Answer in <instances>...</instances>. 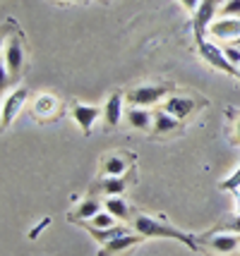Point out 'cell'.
<instances>
[{
  "label": "cell",
  "instance_id": "obj_6",
  "mask_svg": "<svg viewBox=\"0 0 240 256\" xmlns=\"http://www.w3.org/2000/svg\"><path fill=\"white\" fill-rule=\"evenodd\" d=\"M173 91V84L171 82H161V84H147V86H137V89L127 91L125 98L130 106H142V108H147V106H154V103H159L163 96H168Z\"/></svg>",
  "mask_w": 240,
  "mask_h": 256
},
{
  "label": "cell",
  "instance_id": "obj_10",
  "mask_svg": "<svg viewBox=\"0 0 240 256\" xmlns=\"http://www.w3.org/2000/svg\"><path fill=\"white\" fill-rule=\"evenodd\" d=\"M221 10V0H202L197 12L192 14V34L194 41H202L206 38V29L209 24L216 20V12Z\"/></svg>",
  "mask_w": 240,
  "mask_h": 256
},
{
  "label": "cell",
  "instance_id": "obj_28",
  "mask_svg": "<svg viewBox=\"0 0 240 256\" xmlns=\"http://www.w3.org/2000/svg\"><path fill=\"white\" fill-rule=\"evenodd\" d=\"M53 2H92V0H53Z\"/></svg>",
  "mask_w": 240,
  "mask_h": 256
},
{
  "label": "cell",
  "instance_id": "obj_24",
  "mask_svg": "<svg viewBox=\"0 0 240 256\" xmlns=\"http://www.w3.org/2000/svg\"><path fill=\"white\" fill-rule=\"evenodd\" d=\"M218 12L221 17H240V0H226Z\"/></svg>",
  "mask_w": 240,
  "mask_h": 256
},
{
  "label": "cell",
  "instance_id": "obj_2",
  "mask_svg": "<svg viewBox=\"0 0 240 256\" xmlns=\"http://www.w3.org/2000/svg\"><path fill=\"white\" fill-rule=\"evenodd\" d=\"M132 228H135V232H139L142 237H166V240H175V242H180V244L187 246L190 252H199V249H202L197 234L183 232V230L173 228V225H168L166 220H161V218H151V216L137 213V216L132 218Z\"/></svg>",
  "mask_w": 240,
  "mask_h": 256
},
{
  "label": "cell",
  "instance_id": "obj_16",
  "mask_svg": "<svg viewBox=\"0 0 240 256\" xmlns=\"http://www.w3.org/2000/svg\"><path fill=\"white\" fill-rule=\"evenodd\" d=\"M123 91H113L103 103V122L108 130H115L123 120Z\"/></svg>",
  "mask_w": 240,
  "mask_h": 256
},
{
  "label": "cell",
  "instance_id": "obj_29",
  "mask_svg": "<svg viewBox=\"0 0 240 256\" xmlns=\"http://www.w3.org/2000/svg\"><path fill=\"white\" fill-rule=\"evenodd\" d=\"M235 46H238V48H240V38H238V41H235Z\"/></svg>",
  "mask_w": 240,
  "mask_h": 256
},
{
  "label": "cell",
  "instance_id": "obj_5",
  "mask_svg": "<svg viewBox=\"0 0 240 256\" xmlns=\"http://www.w3.org/2000/svg\"><path fill=\"white\" fill-rule=\"evenodd\" d=\"M63 112H65V103L53 94H39L34 98V106H32V118L41 124L60 120Z\"/></svg>",
  "mask_w": 240,
  "mask_h": 256
},
{
  "label": "cell",
  "instance_id": "obj_4",
  "mask_svg": "<svg viewBox=\"0 0 240 256\" xmlns=\"http://www.w3.org/2000/svg\"><path fill=\"white\" fill-rule=\"evenodd\" d=\"M206 106V98L202 96H194V94H173L168 98H163V110L171 112L173 118L178 120H187L192 118L194 112H199Z\"/></svg>",
  "mask_w": 240,
  "mask_h": 256
},
{
  "label": "cell",
  "instance_id": "obj_21",
  "mask_svg": "<svg viewBox=\"0 0 240 256\" xmlns=\"http://www.w3.org/2000/svg\"><path fill=\"white\" fill-rule=\"evenodd\" d=\"M115 218L113 213H108V211H99L96 216H94L92 220H82V223H87V225H94V228H101V230H106V228H113L115 225Z\"/></svg>",
  "mask_w": 240,
  "mask_h": 256
},
{
  "label": "cell",
  "instance_id": "obj_27",
  "mask_svg": "<svg viewBox=\"0 0 240 256\" xmlns=\"http://www.w3.org/2000/svg\"><path fill=\"white\" fill-rule=\"evenodd\" d=\"M178 2H180V5H183L185 10L187 12H197V8H199V2H202V0H178Z\"/></svg>",
  "mask_w": 240,
  "mask_h": 256
},
{
  "label": "cell",
  "instance_id": "obj_26",
  "mask_svg": "<svg viewBox=\"0 0 240 256\" xmlns=\"http://www.w3.org/2000/svg\"><path fill=\"white\" fill-rule=\"evenodd\" d=\"M223 53H226V58H228L233 65L240 67V48H238V46H235V44H233V46H226V48H223Z\"/></svg>",
  "mask_w": 240,
  "mask_h": 256
},
{
  "label": "cell",
  "instance_id": "obj_17",
  "mask_svg": "<svg viewBox=\"0 0 240 256\" xmlns=\"http://www.w3.org/2000/svg\"><path fill=\"white\" fill-rule=\"evenodd\" d=\"M125 118H127V122H130V127L139 130V132H151V127H154V112H149L142 106H132L125 112Z\"/></svg>",
  "mask_w": 240,
  "mask_h": 256
},
{
  "label": "cell",
  "instance_id": "obj_11",
  "mask_svg": "<svg viewBox=\"0 0 240 256\" xmlns=\"http://www.w3.org/2000/svg\"><path fill=\"white\" fill-rule=\"evenodd\" d=\"M70 115L72 120L80 124V130L84 136H89L94 132V124L96 120L103 115V108H96V106H87V103H80V100H70Z\"/></svg>",
  "mask_w": 240,
  "mask_h": 256
},
{
  "label": "cell",
  "instance_id": "obj_3",
  "mask_svg": "<svg viewBox=\"0 0 240 256\" xmlns=\"http://www.w3.org/2000/svg\"><path fill=\"white\" fill-rule=\"evenodd\" d=\"M194 46H197V53L202 56V60H204L209 67H214V70L223 72V74H228V77L240 79V67H235V65H233V62L228 60V58H226L223 48H218L216 44H211L209 38L194 41Z\"/></svg>",
  "mask_w": 240,
  "mask_h": 256
},
{
  "label": "cell",
  "instance_id": "obj_12",
  "mask_svg": "<svg viewBox=\"0 0 240 256\" xmlns=\"http://www.w3.org/2000/svg\"><path fill=\"white\" fill-rule=\"evenodd\" d=\"M27 98H29V89L27 86H20V89L12 91L10 96H5V100H3V132L10 130V124L15 122V118H17V112L22 110Z\"/></svg>",
  "mask_w": 240,
  "mask_h": 256
},
{
  "label": "cell",
  "instance_id": "obj_1",
  "mask_svg": "<svg viewBox=\"0 0 240 256\" xmlns=\"http://www.w3.org/2000/svg\"><path fill=\"white\" fill-rule=\"evenodd\" d=\"M24 67H27V46L20 24L12 17L3 22V89L8 84L20 82Z\"/></svg>",
  "mask_w": 240,
  "mask_h": 256
},
{
  "label": "cell",
  "instance_id": "obj_25",
  "mask_svg": "<svg viewBox=\"0 0 240 256\" xmlns=\"http://www.w3.org/2000/svg\"><path fill=\"white\" fill-rule=\"evenodd\" d=\"M228 115H230V134H233V142L240 144V112L230 108Z\"/></svg>",
  "mask_w": 240,
  "mask_h": 256
},
{
  "label": "cell",
  "instance_id": "obj_20",
  "mask_svg": "<svg viewBox=\"0 0 240 256\" xmlns=\"http://www.w3.org/2000/svg\"><path fill=\"white\" fill-rule=\"evenodd\" d=\"M77 225H82V228L92 234L99 244H106V242H111V240H115V237L130 232V230H125V228H123V225H113V228H106V230H101V228H94V225H87V223H77Z\"/></svg>",
  "mask_w": 240,
  "mask_h": 256
},
{
  "label": "cell",
  "instance_id": "obj_22",
  "mask_svg": "<svg viewBox=\"0 0 240 256\" xmlns=\"http://www.w3.org/2000/svg\"><path fill=\"white\" fill-rule=\"evenodd\" d=\"M214 230H221V232L230 230V232L240 234V213H235V216H228V218H226V220H221V223H218Z\"/></svg>",
  "mask_w": 240,
  "mask_h": 256
},
{
  "label": "cell",
  "instance_id": "obj_7",
  "mask_svg": "<svg viewBox=\"0 0 240 256\" xmlns=\"http://www.w3.org/2000/svg\"><path fill=\"white\" fill-rule=\"evenodd\" d=\"M137 180V172L135 170H130L125 175H106V178H99L94 182L89 192L92 194H103V196H120V194H125L127 187L132 184Z\"/></svg>",
  "mask_w": 240,
  "mask_h": 256
},
{
  "label": "cell",
  "instance_id": "obj_15",
  "mask_svg": "<svg viewBox=\"0 0 240 256\" xmlns=\"http://www.w3.org/2000/svg\"><path fill=\"white\" fill-rule=\"evenodd\" d=\"M147 237H142L139 232H127V234H120V237H115V240H111V242H106V244H101V249H99V256H118V254H125V252H130L132 246L142 244Z\"/></svg>",
  "mask_w": 240,
  "mask_h": 256
},
{
  "label": "cell",
  "instance_id": "obj_13",
  "mask_svg": "<svg viewBox=\"0 0 240 256\" xmlns=\"http://www.w3.org/2000/svg\"><path fill=\"white\" fill-rule=\"evenodd\" d=\"M185 130L183 120H178V118H173L171 112H166L163 108L161 110L154 112V127H151V134L156 136V139H166V136H175V134H180Z\"/></svg>",
  "mask_w": 240,
  "mask_h": 256
},
{
  "label": "cell",
  "instance_id": "obj_23",
  "mask_svg": "<svg viewBox=\"0 0 240 256\" xmlns=\"http://www.w3.org/2000/svg\"><path fill=\"white\" fill-rule=\"evenodd\" d=\"M218 187H221V192H230V194H235V192L240 190V166L235 168V172H233L228 180H223Z\"/></svg>",
  "mask_w": 240,
  "mask_h": 256
},
{
  "label": "cell",
  "instance_id": "obj_8",
  "mask_svg": "<svg viewBox=\"0 0 240 256\" xmlns=\"http://www.w3.org/2000/svg\"><path fill=\"white\" fill-rule=\"evenodd\" d=\"M135 163H137V156L132 151H111L101 158V166H99V172L101 178L106 175H125L130 170H135Z\"/></svg>",
  "mask_w": 240,
  "mask_h": 256
},
{
  "label": "cell",
  "instance_id": "obj_19",
  "mask_svg": "<svg viewBox=\"0 0 240 256\" xmlns=\"http://www.w3.org/2000/svg\"><path fill=\"white\" fill-rule=\"evenodd\" d=\"M103 208L108 213H113L118 220H130V218H135V216H132V208H130V204L125 201L123 194H120V196H106V199H103Z\"/></svg>",
  "mask_w": 240,
  "mask_h": 256
},
{
  "label": "cell",
  "instance_id": "obj_9",
  "mask_svg": "<svg viewBox=\"0 0 240 256\" xmlns=\"http://www.w3.org/2000/svg\"><path fill=\"white\" fill-rule=\"evenodd\" d=\"M199 244L216 252V254H233L240 246V234L235 232H221V230H211V232L197 234Z\"/></svg>",
  "mask_w": 240,
  "mask_h": 256
},
{
  "label": "cell",
  "instance_id": "obj_14",
  "mask_svg": "<svg viewBox=\"0 0 240 256\" xmlns=\"http://www.w3.org/2000/svg\"><path fill=\"white\" fill-rule=\"evenodd\" d=\"M206 32L211 34V38L221 41H238L240 38V17H218L209 24Z\"/></svg>",
  "mask_w": 240,
  "mask_h": 256
},
{
  "label": "cell",
  "instance_id": "obj_18",
  "mask_svg": "<svg viewBox=\"0 0 240 256\" xmlns=\"http://www.w3.org/2000/svg\"><path fill=\"white\" fill-rule=\"evenodd\" d=\"M103 208V204L96 196H89V199H84V201H80V206L75 208V211L70 213V220L72 223H82V220H92L96 213Z\"/></svg>",
  "mask_w": 240,
  "mask_h": 256
}]
</instances>
